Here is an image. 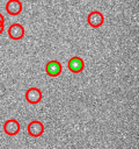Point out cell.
<instances>
[{
    "label": "cell",
    "mask_w": 139,
    "mask_h": 149,
    "mask_svg": "<svg viewBox=\"0 0 139 149\" xmlns=\"http://www.w3.org/2000/svg\"><path fill=\"white\" fill-rule=\"evenodd\" d=\"M87 21H88V24L93 28H98L103 24L104 22V16L101 12L98 10H93L88 14V17H87Z\"/></svg>",
    "instance_id": "cell-1"
},
{
    "label": "cell",
    "mask_w": 139,
    "mask_h": 149,
    "mask_svg": "<svg viewBox=\"0 0 139 149\" xmlns=\"http://www.w3.org/2000/svg\"><path fill=\"white\" fill-rule=\"evenodd\" d=\"M8 36L12 40H21L24 36V28L20 23H14L8 28Z\"/></svg>",
    "instance_id": "cell-7"
},
{
    "label": "cell",
    "mask_w": 139,
    "mask_h": 149,
    "mask_svg": "<svg viewBox=\"0 0 139 149\" xmlns=\"http://www.w3.org/2000/svg\"><path fill=\"white\" fill-rule=\"evenodd\" d=\"M3 28H5V26H2V27H0V34L3 31Z\"/></svg>",
    "instance_id": "cell-10"
},
{
    "label": "cell",
    "mask_w": 139,
    "mask_h": 149,
    "mask_svg": "<svg viewBox=\"0 0 139 149\" xmlns=\"http://www.w3.org/2000/svg\"><path fill=\"white\" fill-rule=\"evenodd\" d=\"M25 100L29 102V104H38L41 100H42V92L39 88L37 87H30L25 92Z\"/></svg>",
    "instance_id": "cell-3"
},
{
    "label": "cell",
    "mask_w": 139,
    "mask_h": 149,
    "mask_svg": "<svg viewBox=\"0 0 139 149\" xmlns=\"http://www.w3.org/2000/svg\"><path fill=\"white\" fill-rule=\"evenodd\" d=\"M2 26H5V22H1L0 21V27H2Z\"/></svg>",
    "instance_id": "cell-11"
},
{
    "label": "cell",
    "mask_w": 139,
    "mask_h": 149,
    "mask_svg": "<svg viewBox=\"0 0 139 149\" xmlns=\"http://www.w3.org/2000/svg\"><path fill=\"white\" fill-rule=\"evenodd\" d=\"M0 21H1V22H5V17H3V15H2L1 13H0Z\"/></svg>",
    "instance_id": "cell-9"
},
{
    "label": "cell",
    "mask_w": 139,
    "mask_h": 149,
    "mask_svg": "<svg viewBox=\"0 0 139 149\" xmlns=\"http://www.w3.org/2000/svg\"><path fill=\"white\" fill-rule=\"evenodd\" d=\"M6 12L9 15H19L22 12V3L20 0H8L6 3Z\"/></svg>",
    "instance_id": "cell-8"
},
{
    "label": "cell",
    "mask_w": 139,
    "mask_h": 149,
    "mask_svg": "<svg viewBox=\"0 0 139 149\" xmlns=\"http://www.w3.org/2000/svg\"><path fill=\"white\" fill-rule=\"evenodd\" d=\"M67 66H68V70L73 73H79L83 70L85 68V63H83V59L78 57V56H74L72 57L68 63H67Z\"/></svg>",
    "instance_id": "cell-5"
},
{
    "label": "cell",
    "mask_w": 139,
    "mask_h": 149,
    "mask_svg": "<svg viewBox=\"0 0 139 149\" xmlns=\"http://www.w3.org/2000/svg\"><path fill=\"white\" fill-rule=\"evenodd\" d=\"M44 133V126L41 121L34 120L28 125V134L32 137H39Z\"/></svg>",
    "instance_id": "cell-4"
},
{
    "label": "cell",
    "mask_w": 139,
    "mask_h": 149,
    "mask_svg": "<svg viewBox=\"0 0 139 149\" xmlns=\"http://www.w3.org/2000/svg\"><path fill=\"white\" fill-rule=\"evenodd\" d=\"M61 64L58 61H50L46 63L45 66V71L50 77H58L61 73Z\"/></svg>",
    "instance_id": "cell-6"
},
{
    "label": "cell",
    "mask_w": 139,
    "mask_h": 149,
    "mask_svg": "<svg viewBox=\"0 0 139 149\" xmlns=\"http://www.w3.org/2000/svg\"><path fill=\"white\" fill-rule=\"evenodd\" d=\"M3 132L9 135V136H14L20 132V123L17 120L15 119H8L5 121L3 123Z\"/></svg>",
    "instance_id": "cell-2"
}]
</instances>
